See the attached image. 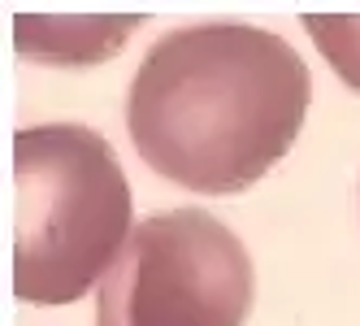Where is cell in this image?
<instances>
[{
  "mask_svg": "<svg viewBox=\"0 0 360 326\" xmlns=\"http://www.w3.org/2000/svg\"><path fill=\"white\" fill-rule=\"evenodd\" d=\"M308 96V65L282 35L195 22L148 48L126 96V131L161 179L230 196L287 157Z\"/></svg>",
  "mask_w": 360,
  "mask_h": 326,
  "instance_id": "cell-1",
  "label": "cell"
},
{
  "mask_svg": "<svg viewBox=\"0 0 360 326\" xmlns=\"http://www.w3.org/2000/svg\"><path fill=\"white\" fill-rule=\"evenodd\" d=\"M131 183L105 135L74 122L13 135V296L70 305L131 239Z\"/></svg>",
  "mask_w": 360,
  "mask_h": 326,
  "instance_id": "cell-2",
  "label": "cell"
},
{
  "mask_svg": "<svg viewBox=\"0 0 360 326\" xmlns=\"http://www.w3.org/2000/svg\"><path fill=\"white\" fill-rule=\"evenodd\" d=\"M252 257L204 209L152 213L100 279L96 326H243L252 313Z\"/></svg>",
  "mask_w": 360,
  "mask_h": 326,
  "instance_id": "cell-3",
  "label": "cell"
},
{
  "mask_svg": "<svg viewBox=\"0 0 360 326\" xmlns=\"http://www.w3.org/2000/svg\"><path fill=\"white\" fill-rule=\"evenodd\" d=\"M44 22V35L35 48H27V53H35L39 61H100V53L113 44H122V35L135 27V18H83L79 27H74L70 18H39Z\"/></svg>",
  "mask_w": 360,
  "mask_h": 326,
  "instance_id": "cell-4",
  "label": "cell"
},
{
  "mask_svg": "<svg viewBox=\"0 0 360 326\" xmlns=\"http://www.w3.org/2000/svg\"><path fill=\"white\" fill-rule=\"evenodd\" d=\"M304 27L334 74L360 92V13H304Z\"/></svg>",
  "mask_w": 360,
  "mask_h": 326,
  "instance_id": "cell-5",
  "label": "cell"
}]
</instances>
